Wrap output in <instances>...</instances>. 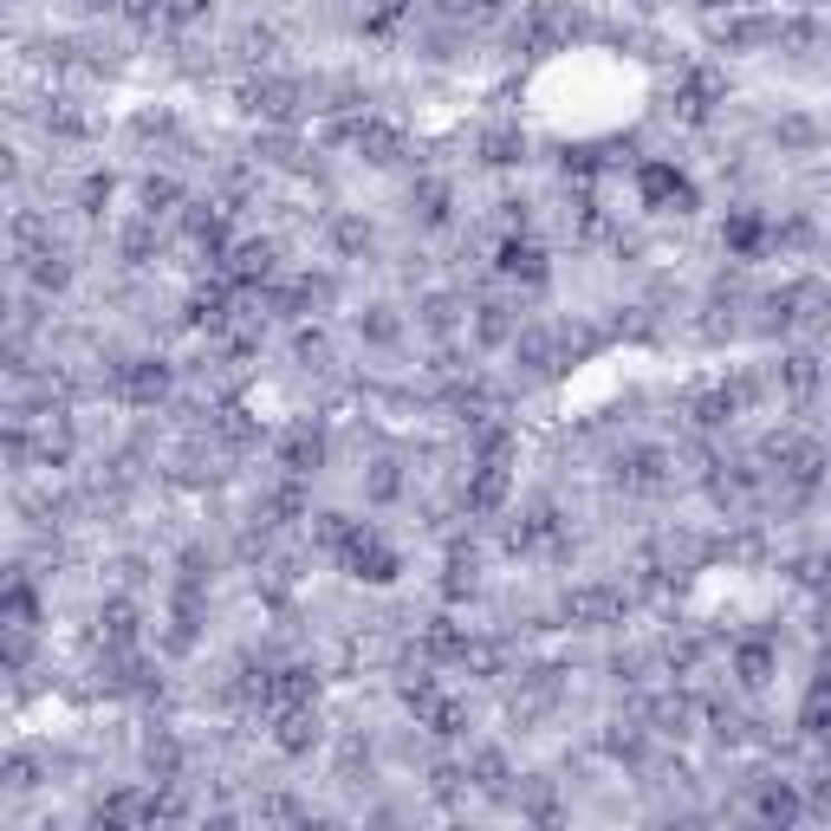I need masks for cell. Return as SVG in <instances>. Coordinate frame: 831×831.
<instances>
[{"label": "cell", "mask_w": 831, "mask_h": 831, "mask_svg": "<svg viewBox=\"0 0 831 831\" xmlns=\"http://www.w3.org/2000/svg\"><path fill=\"white\" fill-rule=\"evenodd\" d=\"M500 7H507V0H468V13H475V20H493Z\"/></svg>", "instance_id": "8fae6325"}, {"label": "cell", "mask_w": 831, "mask_h": 831, "mask_svg": "<svg viewBox=\"0 0 831 831\" xmlns=\"http://www.w3.org/2000/svg\"><path fill=\"white\" fill-rule=\"evenodd\" d=\"M111 390L124 397V403H156V397L169 390V371H163L156 358H130V364L111 371Z\"/></svg>", "instance_id": "6da1fadb"}, {"label": "cell", "mask_w": 831, "mask_h": 831, "mask_svg": "<svg viewBox=\"0 0 831 831\" xmlns=\"http://www.w3.org/2000/svg\"><path fill=\"white\" fill-rule=\"evenodd\" d=\"M475 786H481V793H500V786H507V760L493 754V747L475 754Z\"/></svg>", "instance_id": "9c48e42d"}, {"label": "cell", "mask_w": 831, "mask_h": 831, "mask_svg": "<svg viewBox=\"0 0 831 831\" xmlns=\"http://www.w3.org/2000/svg\"><path fill=\"white\" fill-rule=\"evenodd\" d=\"M273 273V247L266 241H247L241 254H234V280H266Z\"/></svg>", "instance_id": "ba28073f"}, {"label": "cell", "mask_w": 831, "mask_h": 831, "mask_svg": "<svg viewBox=\"0 0 831 831\" xmlns=\"http://www.w3.org/2000/svg\"><path fill=\"white\" fill-rule=\"evenodd\" d=\"M300 85H293V78H266V85H254V111L261 117H293L300 111Z\"/></svg>", "instance_id": "277c9868"}, {"label": "cell", "mask_w": 831, "mask_h": 831, "mask_svg": "<svg viewBox=\"0 0 831 831\" xmlns=\"http://www.w3.org/2000/svg\"><path fill=\"white\" fill-rule=\"evenodd\" d=\"M760 819H799V793L793 786H766L760 793Z\"/></svg>", "instance_id": "30bf717a"}, {"label": "cell", "mask_w": 831, "mask_h": 831, "mask_svg": "<svg viewBox=\"0 0 831 831\" xmlns=\"http://www.w3.org/2000/svg\"><path fill=\"white\" fill-rule=\"evenodd\" d=\"M500 273H514V280H546V261H539V247L507 241V247H500Z\"/></svg>", "instance_id": "8992f818"}, {"label": "cell", "mask_w": 831, "mask_h": 831, "mask_svg": "<svg viewBox=\"0 0 831 831\" xmlns=\"http://www.w3.org/2000/svg\"><path fill=\"white\" fill-rule=\"evenodd\" d=\"M273 741H280V747H286V754H305V747H312V741H319V715H312V708H280V727H273Z\"/></svg>", "instance_id": "3957f363"}, {"label": "cell", "mask_w": 831, "mask_h": 831, "mask_svg": "<svg viewBox=\"0 0 831 831\" xmlns=\"http://www.w3.org/2000/svg\"><path fill=\"white\" fill-rule=\"evenodd\" d=\"M734 669H741V682H747V688H760V682H766V669H773V649H766V643H741V649H734Z\"/></svg>", "instance_id": "52a82bcc"}, {"label": "cell", "mask_w": 831, "mask_h": 831, "mask_svg": "<svg viewBox=\"0 0 831 831\" xmlns=\"http://www.w3.org/2000/svg\"><path fill=\"white\" fill-rule=\"evenodd\" d=\"M643 195H649V202H669V208H688V183H682L669 163H649V169H643Z\"/></svg>", "instance_id": "5b68a950"}, {"label": "cell", "mask_w": 831, "mask_h": 831, "mask_svg": "<svg viewBox=\"0 0 831 831\" xmlns=\"http://www.w3.org/2000/svg\"><path fill=\"white\" fill-rule=\"evenodd\" d=\"M344 566L358 571V578H390L397 559H390V546H383L378 532H351V539H344Z\"/></svg>", "instance_id": "7a4b0ae2"}]
</instances>
